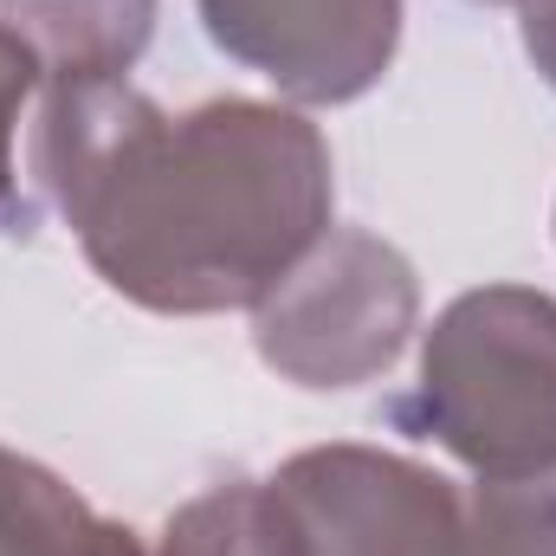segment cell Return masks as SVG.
Wrapping results in <instances>:
<instances>
[{
  "label": "cell",
  "mask_w": 556,
  "mask_h": 556,
  "mask_svg": "<svg viewBox=\"0 0 556 556\" xmlns=\"http://www.w3.org/2000/svg\"><path fill=\"white\" fill-rule=\"evenodd\" d=\"M39 59L0 26V233H26L33 227V194H26V181H20V155H13V142H20V111H26V98L39 91Z\"/></svg>",
  "instance_id": "cell-10"
},
{
  "label": "cell",
  "mask_w": 556,
  "mask_h": 556,
  "mask_svg": "<svg viewBox=\"0 0 556 556\" xmlns=\"http://www.w3.org/2000/svg\"><path fill=\"white\" fill-rule=\"evenodd\" d=\"M26 155L91 273L162 317L253 311L330 233V142L291 104L168 117L130 78H46Z\"/></svg>",
  "instance_id": "cell-1"
},
{
  "label": "cell",
  "mask_w": 556,
  "mask_h": 556,
  "mask_svg": "<svg viewBox=\"0 0 556 556\" xmlns=\"http://www.w3.org/2000/svg\"><path fill=\"white\" fill-rule=\"evenodd\" d=\"M0 556H149L130 525L91 511L59 472L0 446Z\"/></svg>",
  "instance_id": "cell-7"
},
{
  "label": "cell",
  "mask_w": 556,
  "mask_h": 556,
  "mask_svg": "<svg viewBox=\"0 0 556 556\" xmlns=\"http://www.w3.org/2000/svg\"><path fill=\"white\" fill-rule=\"evenodd\" d=\"M389 420L479 479L556 472V298L531 285L459 291L433 317L420 382L389 402Z\"/></svg>",
  "instance_id": "cell-2"
},
{
  "label": "cell",
  "mask_w": 556,
  "mask_h": 556,
  "mask_svg": "<svg viewBox=\"0 0 556 556\" xmlns=\"http://www.w3.org/2000/svg\"><path fill=\"white\" fill-rule=\"evenodd\" d=\"M207 39L291 104H356L402 46V0H201Z\"/></svg>",
  "instance_id": "cell-5"
},
{
  "label": "cell",
  "mask_w": 556,
  "mask_h": 556,
  "mask_svg": "<svg viewBox=\"0 0 556 556\" xmlns=\"http://www.w3.org/2000/svg\"><path fill=\"white\" fill-rule=\"evenodd\" d=\"M525 52H531V65L556 85V0H531L525 7Z\"/></svg>",
  "instance_id": "cell-11"
},
{
  "label": "cell",
  "mask_w": 556,
  "mask_h": 556,
  "mask_svg": "<svg viewBox=\"0 0 556 556\" xmlns=\"http://www.w3.org/2000/svg\"><path fill=\"white\" fill-rule=\"evenodd\" d=\"M0 26L46 78H124L155 33V0H0Z\"/></svg>",
  "instance_id": "cell-6"
},
{
  "label": "cell",
  "mask_w": 556,
  "mask_h": 556,
  "mask_svg": "<svg viewBox=\"0 0 556 556\" xmlns=\"http://www.w3.org/2000/svg\"><path fill=\"white\" fill-rule=\"evenodd\" d=\"M420 324V278L369 227H330L253 304V343L298 389H363L395 369Z\"/></svg>",
  "instance_id": "cell-3"
},
{
  "label": "cell",
  "mask_w": 556,
  "mask_h": 556,
  "mask_svg": "<svg viewBox=\"0 0 556 556\" xmlns=\"http://www.w3.org/2000/svg\"><path fill=\"white\" fill-rule=\"evenodd\" d=\"M298 556H466V492L382 446H311L273 479Z\"/></svg>",
  "instance_id": "cell-4"
},
{
  "label": "cell",
  "mask_w": 556,
  "mask_h": 556,
  "mask_svg": "<svg viewBox=\"0 0 556 556\" xmlns=\"http://www.w3.org/2000/svg\"><path fill=\"white\" fill-rule=\"evenodd\" d=\"M149 556H298V544L266 479H227L188 498Z\"/></svg>",
  "instance_id": "cell-8"
},
{
  "label": "cell",
  "mask_w": 556,
  "mask_h": 556,
  "mask_svg": "<svg viewBox=\"0 0 556 556\" xmlns=\"http://www.w3.org/2000/svg\"><path fill=\"white\" fill-rule=\"evenodd\" d=\"M498 7H531V0H498Z\"/></svg>",
  "instance_id": "cell-12"
},
{
  "label": "cell",
  "mask_w": 556,
  "mask_h": 556,
  "mask_svg": "<svg viewBox=\"0 0 556 556\" xmlns=\"http://www.w3.org/2000/svg\"><path fill=\"white\" fill-rule=\"evenodd\" d=\"M466 556H556V472L479 479L466 492Z\"/></svg>",
  "instance_id": "cell-9"
}]
</instances>
